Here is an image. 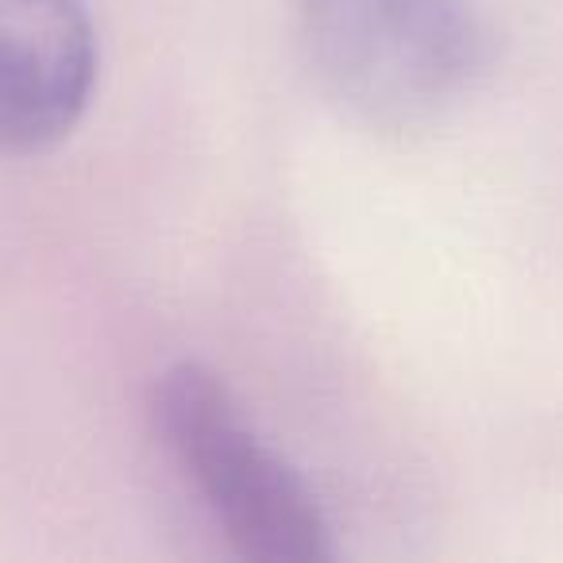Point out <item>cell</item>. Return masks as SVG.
<instances>
[{"mask_svg":"<svg viewBox=\"0 0 563 563\" xmlns=\"http://www.w3.org/2000/svg\"><path fill=\"white\" fill-rule=\"evenodd\" d=\"M298 16L317 86L383 132L444 120L483 66L467 0H298Z\"/></svg>","mask_w":563,"mask_h":563,"instance_id":"1","label":"cell"},{"mask_svg":"<svg viewBox=\"0 0 563 563\" xmlns=\"http://www.w3.org/2000/svg\"><path fill=\"white\" fill-rule=\"evenodd\" d=\"M155 429L235 552L263 563L332 555V529L313 490L251 432L228 386L201 363H174L155 383Z\"/></svg>","mask_w":563,"mask_h":563,"instance_id":"2","label":"cell"},{"mask_svg":"<svg viewBox=\"0 0 563 563\" xmlns=\"http://www.w3.org/2000/svg\"><path fill=\"white\" fill-rule=\"evenodd\" d=\"M93 78L86 0H0V151L35 155L66 140Z\"/></svg>","mask_w":563,"mask_h":563,"instance_id":"3","label":"cell"}]
</instances>
